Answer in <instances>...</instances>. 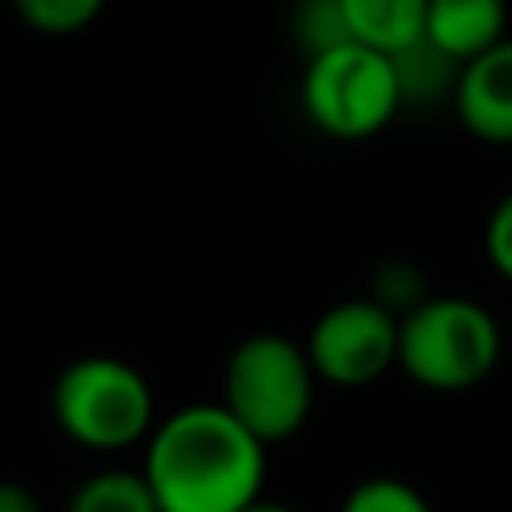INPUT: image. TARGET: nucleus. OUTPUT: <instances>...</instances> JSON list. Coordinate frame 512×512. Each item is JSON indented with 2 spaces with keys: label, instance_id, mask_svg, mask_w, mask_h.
Returning <instances> with one entry per match:
<instances>
[{
  "label": "nucleus",
  "instance_id": "nucleus-1",
  "mask_svg": "<svg viewBox=\"0 0 512 512\" xmlns=\"http://www.w3.org/2000/svg\"><path fill=\"white\" fill-rule=\"evenodd\" d=\"M264 448L224 404H188L152 428L144 480L160 512H240L260 500Z\"/></svg>",
  "mask_w": 512,
  "mask_h": 512
},
{
  "label": "nucleus",
  "instance_id": "nucleus-2",
  "mask_svg": "<svg viewBox=\"0 0 512 512\" xmlns=\"http://www.w3.org/2000/svg\"><path fill=\"white\" fill-rule=\"evenodd\" d=\"M500 360L496 316L464 296H428L400 316L396 364L432 392H460L480 384Z\"/></svg>",
  "mask_w": 512,
  "mask_h": 512
},
{
  "label": "nucleus",
  "instance_id": "nucleus-3",
  "mask_svg": "<svg viewBox=\"0 0 512 512\" xmlns=\"http://www.w3.org/2000/svg\"><path fill=\"white\" fill-rule=\"evenodd\" d=\"M316 372L300 344L260 332L236 344L224 368V408L264 444L288 440L312 412Z\"/></svg>",
  "mask_w": 512,
  "mask_h": 512
},
{
  "label": "nucleus",
  "instance_id": "nucleus-4",
  "mask_svg": "<svg viewBox=\"0 0 512 512\" xmlns=\"http://www.w3.org/2000/svg\"><path fill=\"white\" fill-rule=\"evenodd\" d=\"M300 100L308 120L336 140H368L404 108L392 56L360 40L308 56Z\"/></svg>",
  "mask_w": 512,
  "mask_h": 512
},
{
  "label": "nucleus",
  "instance_id": "nucleus-5",
  "mask_svg": "<svg viewBox=\"0 0 512 512\" xmlns=\"http://www.w3.org/2000/svg\"><path fill=\"white\" fill-rule=\"evenodd\" d=\"M52 416L76 444L116 452L152 432V388L128 360L84 356L56 376Z\"/></svg>",
  "mask_w": 512,
  "mask_h": 512
},
{
  "label": "nucleus",
  "instance_id": "nucleus-6",
  "mask_svg": "<svg viewBox=\"0 0 512 512\" xmlns=\"http://www.w3.org/2000/svg\"><path fill=\"white\" fill-rule=\"evenodd\" d=\"M396 336H400V320L388 308H380L372 296H364L328 308L316 320L304 352L320 380L340 388H360L396 364Z\"/></svg>",
  "mask_w": 512,
  "mask_h": 512
},
{
  "label": "nucleus",
  "instance_id": "nucleus-7",
  "mask_svg": "<svg viewBox=\"0 0 512 512\" xmlns=\"http://www.w3.org/2000/svg\"><path fill=\"white\" fill-rule=\"evenodd\" d=\"M452 104L476 140L512 144V36L460 64Z\"/></svg>",
  "mask_w": 512,
  "mask_h": 512
},
{
  "label": "nucleus",
  "instance_id": "nucleus-8",
  "mask_svg": "<svg viewBox=\"0 0 512 512\" xmlns=\"http://www.w3.org/2000/svg\"><path fill=\"white\" fill-rule=\"evenodd\" d=\"M508 28V0H428L424 40L448 52L456 64L500 44Z\"/></svg>",
  "mask_w": 512,
  "mask_h": 512
},
{
  "label": "nucleus",
  "instance_id": "nucleus-9",
  "mask_svg": "<svg viewBox=\"0 0 512 512\" xmlns=\"http://www.w3.org/2000/svg\"><path fill=\"white\" fill-rule=\"evenodd\" d=\"M352 40L376 52H400L424 36L428 0H340Z\"/></svg>",
  "mask_w": 512,
  "mask_h": 512
},
{
  "label": "nucleus",
  "instance_id": "nucleus-10",
  "mask_svg": "<svg viewBox=\"0 0 512 512\" xmlns=\"http://www.w3.org/2000/svg\"><path fill=\"white\" fill-rule=\"evenodd\" d=\"M392 68H396V84H400L404 104H428V100L452 96L456 76H460V64L424 36L412 40L408 48L392 52Z\"/></svg>",
  "mask_w": 512,
  "mask_h": 512
},
{
  "label": "nucleus",
  "instance_id": "nucleus-11",
  "mask_svg": "<svg viewBox=\"0 0 512 512\" xmlns=\"http://www.w3.org/2000/svg\"><path fill=\"white\" fill-rule=\"evenodd\" d=\"M68 512H160L156 496L144 480V472H124V468H108L88 476L72 500Z\"/></svg>",
  "mask_w": 512,
  "mask_h": 512
},
{
  "label": "nucleus",
  "instance_id": "nucleus-12",
  "mask_svg": "<svg viewBox=\"0 0 512 512\" xmlns=\"http://www.w3.org/2000/svg\"><path fill=\"white\" fill-rule=\"evenodd\" d=\"M20 20L44 36H72L80 28H88L104 0H12Z\"/></svg>",
  "mask_w": 512,
  "mask_h": 512
},
{
  "label": "nucleus",
  "instance_id": "nucleus-13",
  "mask_svg": "<svg viewBox=\"0 0 512 512\" xmlns=\"http://www.w3.org/2000/svg\"><path fill=\"white\" fill-rule=\"evenodd\" d=\"M292 24H296V40L308 48V56H316V52H324V48H336V44H348V40H352L340 0H300Z\"/></svg>",
  "mask_w": 512,
  "mask_h": 512
},
{
  "label": "nucleus",
  "instance_id": "nucleus-14",
  "mask_svg": "<svg viewBox=\"0 0 512 512\" xmlns=\"http://www.w3.org/2000/svg\"><path fill=\"white\" fill-rule=\"evenodd\" d=\"M372 300H376L380 308H388L396 320L408 316L416 304L428 300V292H424V272H420L416 264H408V260H388V264H380V268L372 272Z\"/></svg>",
  "mask_w": 512,
  "mask_h": 512
},
{
  "label": "nucleus",
  "instance_id": "nucleus-15",
  "mask_svg": "<svg viewBox=\"0 0 512 512\" xmlns=\"http://www.w3.org/2000/svg\"><path fill=\"white\" fill-rule=\"evenodd\" d=\"M340 512H432V508L412 484L392 480V476H376V480L356 484Z\"/></svg>",
  "mask_w": 512,
  "mask_h": 512
},
{
  "label": "nucleus",
  "instance_id": "nucleus-16",
  "mask_svg": "<svg viewBox=\"0 0 512 512\" xmlns=\"http://www.w3.org/2000/svg\"><path fill=\"white\" fill-rule=\"evenodd\" d=\"M484 256L504 280H512V192L500 196L484 224Z\"/></svg>",
  "mask_w": 512,
  "mask_h": 512
},
{
  "label": "nucleus",
  "instance_id": "nucleus-17",
  "mask_svg": "<svg viewBox=\"0 0 512 512\" xmlns=\"http://www.w3.org/2000/svg\"><path fill=\"white\" fill-rule=\"evenodd\" d=\"M0 512H40V500L16 480H0Z\"/></svg>",
  "mask_w": 512,
  "mask_h": 512
},
{
  "label": "nucleus",
  "instance_id": "nucleus-18",
  "mask_svg": "<svg viewBox=\"0 0 512 512\" xmlns=\"http://www.w3.org/2000/svg\"><path fill=\"white\" fill-rule=\"evenodd\" d=\"M240 512H292V508H280V504H264V500H252L248 508H240Z\"/></svg>",
  "mask_w": 512,
  "mask_h": 512
}]
</instances>
